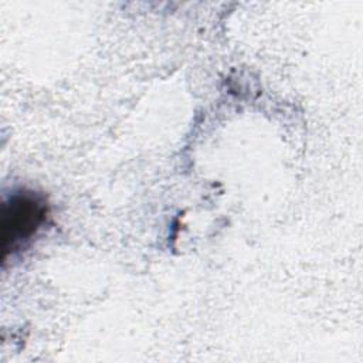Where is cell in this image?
Wrapping results in <instances>:
<instances>
[{
	"label": "cell",
	"mask_w": 363,
	"mask_h": 363,
	"mask_svg": "<svg viewBox=\"0 0 363 363\" xmlns=\"http://www.w3.org/2000/svg\"><path fill=\"white\" fill-rule=\"evenodd\" d=\"M45 197L34 190H14L3 203V259L21 251L47 223Z\"/></svg>",
	"instance_id": "obj_1"
}]
</instances>
